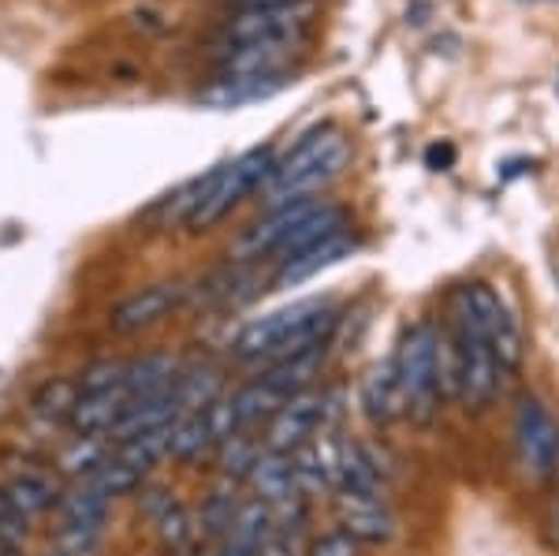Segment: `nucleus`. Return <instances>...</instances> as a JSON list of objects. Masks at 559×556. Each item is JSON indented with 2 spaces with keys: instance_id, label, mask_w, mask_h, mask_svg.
<instances>
[{
  "instance_id": "obj_1",
  "label": "nucleus",
  "mask_w": 559,
  "mask_h": 556,
  "mask_svg": "<svg viewBox=\"0 0 559 556\" xmlns=\"http://www.w3.org/2000/svg\"><path fill=\"white\" fill-rule=\"evenodd\" d=\"M340 329V310L329 299H299L292 307L247 321L231 340V358L250 366H273L284 358L329 347Z\"/></svg>"
},
{
  "instance_id": "obj_2",
  "label": "nucleus",
  "mask_w": 559,
  "mask_h": 556,
  "mask_svg": "<svg viewBox=\"0 0 559 556\" xmlns=\"http://www.w3.org/2000/svg\"><path fill=\"white\" fill-rule=\"evenodd\" d=\"M347 165H350L347 134L332 128V123H324V128L306 131L284 157L273 161V173H269L258 194L269 210H280V205H292V202H310L318 199L324 187L336 184Z\"/></svg>"
},
{
  "instance_id": "obj_3",
  "label": "nucleus",
  "mask_w": 559,
  "mask_h": 556,
  "mask_svg": "<svg viewBox=\"0 0 559 556\" xmlns=\"http://www.w3.org/2000/svg\"><path fill=\"white\" fill-rule=\"evenodd\" d=\"M511 448H515V463L526 482L540 486V482L556 478L559 418L534 392H522L515 400V411H511Z\"/></svg>"
},
{
  "instance_id": "obj_4",
  "label": "nucleus",
  "mask_w": 559,
  "mask_h": 556,
  "mask_svg": "<svg viewBox=\"0 0 559 556\" xmlns=\"http://www.w3.org/2000/svg\"><path fill=\"white\" fill-rule=\"evenodd\" d=\"M437 355H440V326H432V321H414V326L403 329L400 344H395V355H392V366H395V378H400L403 392H407L414 418L437 411V403H440Z\"/></svg>"
},
{
  "instance_id": "obj_5",
  "label": "nucleus",
  "mask_w": 559,
  "mask_h": 556,
  "mask_svg": "<svg viewBox=\"0 0 559 556\" xmlns=\"http://www.w3.org/2000/svg\"><path fill=\"white\" fill-rule=\"evenodd\" d=\"M273 161H276L273 150L254 146V150H247L242 157L231 161V165H216L210 194H205V202L198 205V213L191 217L187 228H191V232H210L213 224H221L242 199H247V194L261 191V184H265L269 173H273Z\"/></svg>"
},
{
  "instance_id": "obj_6",
  "label": "nucleus",
  "mask_w": 559,
  "mask_h": 556,
  "mask_svg": "<svg viewBox=\"0 0 559 556\" xmlns=\"http://www.w3.org/2000/svg\"><path fill=\"white\" fill-rule=\"evenodd\" d=\"M318 15V0L280 8H236L221 26V45H254V42H302Z\"/></svg>"
},
{
  "instance_id": "obj_7",
  "label": "nucleus",
  "mask_w": 559,
  "mask_h": 556,
  "mask_svg": "<svg viewBox=\"0 0 559 556\" xmlns=\"http://www.w3.org/2000/svg\"><path fill=\"white\" fill-rule=\"evenodd\" d=\"M515 321V314L503 303V295L485 281H463L448 292V321L444 326L459 336L485 340L492 347V340Z\"/></svg>"
},
{
  "instance_id": "obj_8",
  "label": "nucleus",
  "mask_w": 559,
  "mask_h": 556,
  "mask_svg": "<svg viewBox=\"0 0 559 556\" xmlns=\"http://www.w3.org/2000/svg\"><path fill=\"white\" fill-rule=\"evenodd\" d=\"M329 397L318 389L299 392L276 411L273 418L261 429V441H265L269 452H284L295 456L299 448H306L313 437L324 434V423H329Z\"/></svg>"
},
{
  "instance_id": "obj_9",
  "label": "nucleus",
  "mask_w": 559,
  "mask_h": 556,
  "mask_svg": "<svg viewBox=\"0 0 559 556\" xmlns=\"http://www.w3.org/2000/svg\"><path fill=\"white\" fill-rule=\"evenodd\" d=\"M452 333V329H448ZM455 336L459 347V403L466 411H489L503 392V378L508 370L500 366V358L492 355V347L485 340L474 336Z\"/></svg>"
},
{
  "instance_id": "obj_10",
  "label": "nucleus",
  "mask_w": 559,
  "mask_h": 556,
  "mask_svg": "<svg viewBox=\"0 0 559 556\" xmlns=\"http://www.w3.org/2000/svg\"><path fill=\"white\" fill-rule=\"evenodd\" d=\"M191 299V288L183 281H165V284H150V288L128 295L112 314H108V329L116 336H134V333H146V329L160 326L165 318L183 307Z\"/></svg>"
},
{
  "instance_id": "obj_11",
  "label": "nucleus",
  "mask_w": 559,
  "mask_h": 556,
  "mask_svg": "<svg viewBox=\"0 0 559 556\" xmlns=\"http://www.w3.org/2000/svg\"><path fill=\"white\" fill-rule=\"evenodd\" d=\"M336 505V523L340 531L350 534L362 545H384L392 542L395 531H400V519L388 508L384 497H366V493H340L332 497Z\"/></svg>"
},
{
  "instance_id": "obj_12",
  "label": "nucleus",
  "mask_w": 559,
  "mask_h": 556,
  "mask_svg": "<svg viewBox=\"0 0 559 556\" xmlns=\"http://www.w3.org/2000/svg\"><path fill=\"white\" fill-rule=\"evenodd\" d=\"M358 236L355 232H336V236L321 239V244L306 247L299 250V255L284 258V262H276V273H273V288H295V284H306L313 281L318 273H324V269L340 265L344 258H355L358 255Z\"/></svg>"
},
{
  "instance_id": "obj_13",
  "label": "nucleus",
  "mask_w": 559,
  "mask_h": 556,
  "mask_svg": "<svg viewBox=\"0 0 559 556\" xmlns=\"http://www.w3.org/2000/svg\"><path fill=\"white\" fill-rule=\"evenodd\" d=\"M358 403H362L369 423L381 426V429L403 423V418H411L407 392H403L400 378H395L392 358H388V363H377L373 370L366 374L362 385H358Z\"/></svg>"
},
{
  "instance_id": "obj_14",
  "label": "nucleus",
  "mask_w": 559,
  "mask_h": 556,
  "mask_svg": "<svg viewBox=\"0 0 559 556\" xmlns=\"http://www.w3.org/2000/svg\"><path fill=\"white\" fill-rule=\"evenodd\" d=\"M287 83H295L292 71H276V75H216L210 86L198 90V102L210 105V109H242V105L280 94Z\"/></svg>"
},
{
  "instance_id": "obj_15",
  "label": "nucleus",
  "mask_w": 559,
  "mask_h": 556,
  "mask_svg": "<svg viewBox=\"0 0 559 556\" xmlns=\"http://www.w3.org/2000/svg\"><path fill=\"white\" fill-rule=\"evenodd\" d=\"M108 500L112 497H105L90 478H83L75 489H68L64 497H60L64 534L79 545V549H90V545L97 542V534H102V527L108 519Z\"/></svg>"
},
{
  "instance_id": "obj_16",
  "label": "nucleus",
  "mask_w": 559,
  "mask_h": 556,
  "mask_svg": "<svg viewBox=\"0 0 559 556\" xmlns=\"http://www.w3.org/2000/svg\"><path fill=\"white\" fill-rule=\"evenodd\" d=\"M299 42H254V45H221L216 71L221 75H276L287 71Z\"/></svg>"
},
{
  "instance_id": "obj_17",
  "label": "nucleus",
  "mask_w": 559,
  "mask_h": 556,
  "mask_svg": "<svg viewBox=\"0 0 559 556\" xmlns=\"http://www.w3.org/2000/svg\"><path fill=\"white\" fill-rule=\"evenodd\" d=\"M276 534V512L261 500H242L231 527L221 537V556H261Z\"/></svg>"
},
{
  "instance_id": "obj_18",
  "label": "nucleus",
  "mask_w": 559,
  "mask_h": 556,
  "mask_svg": "<svg viewBox=\"0 0 559 556\" xmlns=\"http://www.w3.org/2000/svg\"><path fill=\"white\" fill-rule=\"evenodd\" d=\"M247 486L254 489V500L276 508H287L295 500H302V489H299V471H295V456H284V452H261L258 468L250 471Z\"/></svg>"
},
{
  "instance_id": "obj_19",
  "label": "nucleus",
  "mask_w": 559,
  "mask_h": 556,
  "mask_svg": "<svg viewBox=\"0 0 559 556\" xmlns=\"http://www.w3.org/2000/svg\"><path fill=\"white\" fill-rule=\"evenodd\" d=\"M142 497H146V500H142V508H146V516L153 519V527H157L160 545H165L168 553L191 549L194 537H198V519L187 512L183 505H179L176 493L153 486V489L142 493Z\"/></svg>"
},
{
  "instance_id": "obj_20",
  "label": "nucleus",
  "mask_w": 559,
  "mask_h": 556,
  "mask_svg": "<svg viewBox=\"0 0 559 556\" xmlns=\"http://www.w3.org/2000/svg\"><path fill=\"white\" fill-rule=\"evenodd\" d=\"M221 448V437L213 429L210 411H194V415H183L173 426V460L179 463H194L202 456H210Z\"/></svg>"
},
{
  "instance_id": "obj_21",
  "label": "nucleus",
  "mask_w": 559,
  "mask_h": 556,
  "mask_svg": "<svg viewBox=\"0 0 559 556\" xmlns=\"http://www.w3.org/2000/svg\"><path fill=\"white\" fill-rule=\"evenodd\" d=\"M4 500L20 519H31V516L49 512L52 505H60V493H57V486H52V478L31 471V474H20V478L8 482Z\"/></svg>"
},
{
  "instance_id": "obj_22",
  "label": "nucleus",
  "mask_w": 559,
  "mask_h": 556,
  "mask_svg": "<svg viewBox=\"0 0 559 556\" xmlns=\"http://www.w3.org/2000/svg\"><path fill=\"white\" fill-rule=\"evenodd\" d=\"M221 397H224V378L216 366H194V370H183L176 378V400H179V411H183V415L205 411Z\"/></svg>"
},
{
  "instance_id": "obj_23",
  "label": "nucleus",
  "mask_w": 559,
  "mask_h": 556,
  "mask_svg": "<svg viewBox=\"0 0 559 556\" xmlns=\"http://www.w3.org/2000/svg\"><path fill=\"white\" fill-rule=\"evenodd\" d=\"M261 452H265V441L254 437V429H239L228 441H221L216 448V463H221V474L228 482H247L250 471L258 468Z\"/></svg>"
},
{
  "instance_id": "obj_24",
  "label": "nucleus",
  "mask_w": 559,
  "mask_h": 556,
  "mask_svg": "<svg viewBox=\"0 0 559 556\" xmlns=\"http://www.w3.org/2000/svg\"><path fill=\"white\" fill-rule=\"evenodd\" d=\"M75 403H79V381L49 378L31 397V411L41 418V423H68L71 411H75Z\"/></svg>"
},
{
  "instance_id": "obj_25",
  "label": "nucleus",
  "mask_w": 559,
  "mask_h": 556,
  "mask_svg": "<svg viewBox=\"0 0 559 556\" xmlns=\"http://www.w3.org/2000/svg\"><path fill=\"white\" fill-rule=\"evenodd\" d=\"M112 456V448L105 445V437H79L71 441L64 452H60V471L71 474V478H94L102 471V463Z\"/></svg>"
},
{
  "instance_id": "obj_26",
  "label": "nucleus",
  "mask_w": 559,
  "mask_h": 556,
  "mask_svg": "<svg viewBox=\"0 0 559 556\" xmlns=\"http://www.w3.org/2000/svg\"><path fill=\"white\" fill-rule=\"evenodd\" d=\"M242 500H236V482H224L216 486L202 505V519H198V531L210 534V537H224V531L231 527Z\"/></svg>"
},
{
  "instance_id": "obj_27",
  "label": "nucleus",
  "mask_w": 559,
  "mask_h": 556,
  "mask_svg": "<svg viewBox=\"0 0 559 556\" xmlns=\"http://www.w3.org/2000/svg\"><path fill=\"white\" fill-rule=\"evenodd\" d=\"M306 556H362V542H355L344 531H329L321 537H313Z\"/></svg>"
},
{
  "instance_id": "obj_28",
  "label": "nucleus",
  "mask_w": 559,
  "mask_h": 556,
  "mask_svg": "<svg viewBox=\"0 0 559 556\" xmlns=\"http://www.w3.org/2000/svg\"><path fill=\"white\" fill-rule=\"evenodd\" d=\"M261 556H295V542H292V534L280 531V527H276L273 542L265 545V553H261Z\"/></svg>"
},
{
  "instance_id": "obj_29",
  "label": "nucleus",
  "mask_w": 559,
  "mask_h": 556,
  "mask_svg": "<svg viewBox=\"0 0 559 556\" xmlns=\"http://www.w3.org/2000/svg\"><path fill=\"white\" fill-rule=\"evenodd\" d=\"M426 161H429V168H448V165H452V161H455V150L448 146V142H444V146H440V142H437V146H429Z\"/></svg>"
},
{
  "instance_id": "obj_30",
  "label": "nucleus",
  "mask_w": 559,
  "mask_h": 556,
  "mask_svg": "<svg viewBox=\"0 0 559 556\" xmlns=\"http://www.w3.org/2000/svg\"><path fill=\"white\" fill-rule=\"evenodd\" d=\"M236 8H280V4H302V0H231Z\"/></svg>"
},
{
  "instance_id": "obj_31",
  "label": "nucleus",
  "mask_w": 559,
  "mask_h": 556,
  "mask_svg": "<svg viewBox=\"0 0 559 556\" xmlns=\"http://www.w3.org/2000/svg\"><path fill=\"white\" fill-rule=\"evenodd\" d=\"M548 527H552V542L559 545V508L552 512V523H548Z\"/></svg>"
},
{
  "instance_id": "obj_32",
  "label": "nucleus",
  "mask_w": 559,
  "mask_h": 556,
  "mask_svg": "<svg viewBox=\"0 0 559 556\" xmlns=\"http://www.w3.org/2000/svg\"><path fill=\"white\" fill-rule=\"evenodd\" d=\"M0 556H8V537L0 534Z\"/></svg>"
},
{
  "instance_id": "obj_33",
  "label": "nucleus",
  "mask_w": 559,
  "mask_h": 556,
  "mask_svg": "<svg viewBox=\"0 0 559 556\" xmlns=\"http://www.w3.org/2000/svg\"><path fill=\"white\" fill-rule=\"evenodd\" d=\"M556 474H559V468H556Z\"/></svg>"
}]
</instances>
